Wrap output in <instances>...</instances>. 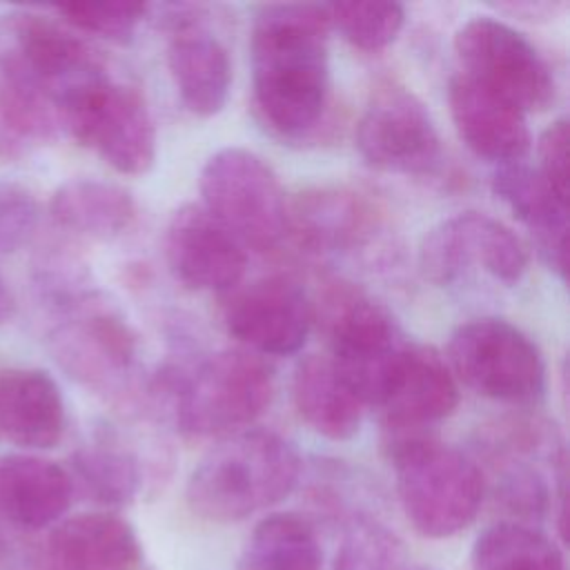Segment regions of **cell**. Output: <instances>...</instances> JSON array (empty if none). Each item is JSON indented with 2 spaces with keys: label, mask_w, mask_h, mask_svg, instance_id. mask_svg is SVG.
<instances>
[{
  "label": "cell",
  "mask_w": 570,
  "mask_h": 570,
  "mask_svg": "<svg viewBox=\"0 0 570 570\" xmlns=\"http://www.w3.org/2000/svg\"><path fill=\"white\" fill-rule=\"evenodd\" d=\"M167 67L183 105L198 118H212L227 105L232 62L225 45L183 7H171Z\"/></svg>",
  "instance_id": "obj_16"
},
{
  "label": "cell",
  "mask_w": 570,
  "mask_h": 570,
  "mask_svg": "<svg viewBox=\"0 0 570 570\" xmlns=\"http://www.w3.org/2000/svg\"><path fill=\"white\" fill-rule=\"evenodd\" d=\"M292 399L298 416L330 441H347L361 428L363 403L338 374L330 356L309 354L292 376Z\"/></svg>",
  "instance_id": "obj_22"
},
{
  "label": "cell",
  "mask_w": 570,
  "mask_h": 570,
  "mask_svg": "<svg viewBox=\"0 0 570 570\" xmlns=\"http://www.w3.org/2000/svg\"><path fill=\"white\" fill-rule=\"evenodd\" d=\"M334 570H410L403 541L385 523L354 514L343 528Z\"/></svg>",
  "instance_id": "obj_28"
},
{
  "label": "cell",
  "mask_w": 570,
  "mask_h": 570,
  "mask_svg": "<svg viewBox=\"0 0 570 570\" xmlns=\"http://www.w3.org/2000/svg\"><path fill=\"white\" fill-rule=\"evenodd\" d=\"M499 11L503 13H512V16H519V18H543L548 13H554L557 4H550V2H508V4H497Z\"/></svg>",
  "instance_id": "obj_33"
},
{
  "label": "cell",
  "mask_w": 570,
  "mask_h": 570,
  "mask_svg": "<svg viewBox=\"0 0 570 570\" xmlns=\"http://www.w3.org/2000/svg\"><path fill=\"white\" fill-rule=\"evenodd\" d=\"M363 160L392 174H430L441 160V138L428 107L405 87H379L356 125Z\"/></svg>",
  "instance_id": "obj_12"
},
{
  "label": "cell",
  "mask_w": 570,
  "mask_h": 570,
  "mask_svg": "<svg viewBox=\"0 0 570 570\" xmlns=\"http://www.w3.org/2000/svg\"><path fill=\"white\" fill-rule=\"evenodd\" d=\"M461 73L517 105L525 116L554 102V78L539 49L494 16H474L454 33Z\"/></svg>",
  "instance_id": "obj_10"
},
{
  "label": "cell",
  "mask_w": 570,
  "mask_h": 570,
  "mask_svg": "<svg viewBox=\"0 0 570 570\" xmlns=\"http://www.w3.org/2000/svg\"><path fill=\"white\" fill-rule=\"evenodd\" d=\"M53 223L76 236L111 240L125 234L136 218L134 196L109 180L71 178L49 200Z\"/></svg>",
  "instance_id": "obj_24"
},
{
  "label": "cell",
  "mask_w": 570,
  "mask_h": 570,
  "mask_svg": "<svg viewBox=\"0 0 570 570\" xmlns=\"http://www.w3.org/2000/svg\"><path fill=\"white\" fill-rule=\"evenodd\" d=\"M165 258L171 274L198 292L236 289L245 276V247L203 205L178 207L165 229Z\"/></svg>",
  "instance_id": "obj_14"
},
{
  "label": "cell",
  "mask_w": 570,
  "mask_h": 570,
  "mask_svg": "<svg viewBox=\"0 0 570 570\" xmlns=\"http://www.w3.org/2000/svg\"><path fill=\"white\" fill-rule=\"evenodd\" d=\"M58 16L73 29L94 33L109 42H129L140 22L147 18L149 4L105 0V2H67L56 7Z\"/></svg>",
  "instance_id": "obj_30"
},
{
  "label": "cell",
  "mask_w": 570,
  "mask_h": 570,
  "mask_svg": "<svg viewBox=\"0 0 570 570\" xmlns=\"http://www.w3.org/2000/svg\"><path fill=\"white\" fill-rule=\"evenodd\" d=\"M198 189L203 209L245 249L267 252L285 236V191L272 165L258 154L243 147L214 151L200 169Z\"/></svg>",
  "instance_id": "obj_6"
},
{
  "label": "cell",
  "mask_w": 570,
  "mask_h": 570,
  "mask_svg": "<svg viewBox=\"0 0 570 570\" xmlns=\"http://www.w3.org/2000/svg\"><path fill=\"white\" fill-rule=\"evenodd\" d=\"M410 570H434V568H410Z\"/></svg>",
  "instance_id": "obj_36"
},
{
  "label": "cell",
  "mask_w": 570,
  "mask_h": 570,
  "mask_svg": "<svg viewBox=\"0 0 570 570\" xmlns=\"http://www.w3.org/2000/svg\"><path fill=\"white\" fill-rule=\"evenodd\" d=\"M374 214L370 205L352 191L314 189L296 198L287 209V232L314 252H343L367 238Z\"/></svg>",
  "instance_id": "obj_23"
},
{
  "label": "cell",
  "mask_w": 570,
  "mask_h": 570,
  "mask_svg": "<svg viewBox=\"0 0 570 570\" xmlns=\"http://www.w3.org/2000/svg\"><path fill=\"white\" fill-rule=\"evenodd\" d=\"M71 474L38 454L0 456V519L27 532L62 521L73 501Z\"/></svg>",
  "instance_id": "obj_20"
},
{
  "label": "cell",
  "mask_w": 570,
  "mask_h": 570,
  "mask_svg": "<svg viewBox=\"0 0 570 570\" xmlns=\"http://www.w3.org/2000/svg\"><path fill=\"white\" fill-rule=\"evenodd\" d=\"M445 361L454 379L492 401L528 405L539 401L546 390L539 347L503 318L461 323L448 341Z\"/></svg>",
  "instance_id": "obj_7"
},
{
  "label": "cell",
  "mask_w": 570,
  "mask_h": 570,
  "mask_svg": "<svg viewBox=\"0 0 570 570\" xmlns=\"http://www.w3.org/2000/svg\"><path fill=\"white\" fill-rule=\"evenodd\" d=\"M390 459L401 510L421 537L450 539L479 517L485 476L465 452L425 434H396Z\"/></svg>",
  "instance_id": "obj_3"
},
{
  "label": "cell",
  "mask_w": 570,
  "mask_h": 570,
  "mask_svg": "<svg viewBox=\"0 0 570 570\" xmlns=\"http://www.w3.org/2000/svg\"><path fill=\"white\" fill-rule=\"evenodd\" d=\"M492 191L532 234L546 265L566 281L568 274V198L559 196L537 167L523 160L492 174Z\"/></svg>",
  "instance_id": "obj_19"
},
{
  "label": "cell",
  "mask_w": 570,
  "mask_h": 570,
  "mask_svg": "<svg viewBox=\"0 0 570 570\" xmlns=\"http://www.w3.org/2000/svg\"><path fill=\"white\" fill-rule=\"evenodd\" d=\"M16 312V301L11 289L7 287V283L0 278V325L7 323Z\"/></svg>",
  "instance_id": "obj_34"
},
{
  "label": "cell",
  "mask_w": 570,
  "mask_h": 570,
  "mask_svg": "<svg viewBox=\"0 0 570 570\" xmlns=\"http://www.w3.org/2000/svg\"><path fill=\"white\" fill-rule=\"evenodd\" d=\"M238 570H323L316 528L296 512H272L249 532Z\"/></svg>",
  "instance_id": "obj_25"
},
{
  "label": "cell",
  "mask_w": 570,
  "mask_h": 570,
  "mask_svg": "<svg viewBox=\"0 0 570 570\" xmlns=\"http://www.w3.org/2000/svg\"><path fill=\"white\" fill-rule=\"evenodd\" d=\"M325 4H265L252 24V89L261 118L281 136L312 131L330 94Z\"/></svg>",
  "instance_id": "obj_1"
},
{
  "label": "cell",
  "mask_w": 570,
  "mask_h": 570,
  "mask_svg": "<svg viewBox=\"0 0 570 570\" xmlns=\"http://www.w3.org/2000/svg\"><path fill=\"white\" fill-rule=\"evenodd\" d=\"M60 125L118 174L140 176L156 160V127L145 98L109 73L62 105Z\"/></svg>",
  "instance_id": "obj_8"
},
{
  "label": "cell",
  "mask_w": 570,
  "mask_h": 570,
  "mask_svg": "<svg viewBox=\"0 0 570 570\" xmlns=\"http://www.w3.org/2000/svg\"><path fill=\"white\" fill-rule=\"evenodd\" d=\"M296 448L272 430L249 428L220 439L191 470L187 505L214 523L243 521L281 503L298 483Z\"/></svg>",
  "instance_id": "obj_2"
},
{
  "label": "cell",
  "mask_w": 570,
  "mask_h": 570,
  "mask_svg": "<svg viewBox=\"0 0 570 570\" xmlns=\"http://www.w3.org/2000/svg\"><path fill=\"white\" fill-rule=\"evenodd\" d=\"M71 479L98 503L120 508L136 499L142 474L138 459L111 439H96L71 454Z\"/></svg>",
  "instance_id": "obj_27"
},
{
  "label": "cell",
  "mask_w": 570,
  "mask_h": 570,
  "mask_svg": "<svg viewBox=\"0 0 570 570\" xmlns=\"http://www.w3.org/2000/svg\"><path fill=\"white\" fill-rule=\"evenodd\" d=\"M472 570H566L559 546L537 525L497 521L472 546Z\"/></svg>",
  "instance_id": "obj_26"
},
{
  "label": "cell",
  "mask_w": 570,
  "mask_h": 570,
  "mask_svg": "<svg viewBox=\"0 0 570 570\" xmlns=\"http://www.w3.org/2000/svg\"><path fill=\"white\" fill-rule=\"evenodd\" d=\"M314 305L289 276H265L236 287L225 305V327L258 356H285L303 347Z\"/></svg>",
  "instance_id": "obj_13"
},
{
  "label": "cell",
  "mask_w": 570,
  "mask_h": 570,
  "mask_svg": "<svg viewBox=\"0 0 570 570\" xmlns=\"http://www.w3.org/2000/svg\"><path fill=\"white\" fill-rule=\"evenodd\" d=\"M65 425V399L51 374L36 367L0 372V436L27 450H49Z\"/></svg>",
  "instance_id": "obj_21"
},
{
  "label": "cell",
  "mask_w": 570,
  "mask_h": 570,
  "mask_svg": "<svg viewBox=\"0 0 570 570\" xmlns=\"http://www.w3.org/2000/svg\"><path fill=\"white\" fill-rule=\"evenodd\" d=\"M459 405V385L448 361L428 345L410 343L379 403L390 430L419 434L450 416Z\"/></svg>",
  "instance_id": "obj_18"
},
{
  "label": "cell",
  "mask_w": 570,
  "mask_h": 570,
  "mask_svg": "<svg viewBox=\"0 0 570 570\" xmlns=\"http://www.w3.org/2000/svg\"><path fill=\"white\" fill-rule=\"evenodd\" d=\"M454 129L465 147L497 167L519 163L530 151L525 114L499 94L456 73L448 87Z\"/></svg>",
  "instance_id": "obj_17"
},
{
  "label": "cell",
  "mask_w": 570,
  "mask_h": 570,
  "mask_svg": "<svg viewBox=\"0 0 570 570\" xmlns=\"http://www.w3.org/2000/svg\"><path fill=\"white\" fill-rule=\"evenodd\" d=\"M330 361L365 405L381 403L390 379L412 341L394 316L370 296L334 289L327 296Z\"/></svg>",
  "instance_id": "obj_9"
},
{
  "label": "cell",
  "mask_w": 570,
  "mask_h": 570,
  "mask_svg": "<svg viewBox=\"0 0 570 570\" xmlns=\"http://www.w3.org/2000/svg\"><path fill=\"white\" fill-rule=\"evenodd\" d=\"M325 9L330 29H336L343 40L361 51H379L390 47L405 24V9L399 2L347 0L330 2Z\"/></svg>",
  "instance_id": "obj_29"
},
{
  "label": "cell",
  "mask_w": 570,
  "mask_h": 570,
  "mask_svg": "<svg viewBox=\"0 0 570 570\" xmlns=\"http://www.w3.org/2000/svg\"><path fill=\"white\" fill-rule=\"evenodd\" d=\"M47 345L69 379L105 396H120L136 372L138 341L118 309L76 292L53 303Z\"/></svg>",
  "instance_id": "obj_4"
},
{
  "label": "cell",
  "mask_w": 570,
  "mask_h": 570,
  "mask_svg": "<svg viewBox=\"0 0 570 570\" xmlns=\"http://www.w3.org/2000/svg\"><path fill=\"white\" fill-rule=\"evenodd\" d=\"M274 374L263 356L245 350H220L207 356L176 392V421L191 439H227L267 410Z\"/></svg>",
  "instance_id": "obj_5"
},
{
  "label": "cell",
  "mask_w": 570,
  "mask_h": 570,
  "mask_svg": "<svg viewBox=\"0 0 570 570\" xmlns=\"http://www.w3.org/2000/svg\"><path fill=\"white\" fill-rule=\"evenodd\" d=\"M2 552H4V539H2V532H0V559H2Z\"/></svg>",
  "instance_id": "obj_35"
},
{
  "label": "cell",
  "mask_w": 570,
  "mask_h": 570,
  "mask_svg": "<svg viewBox=\"0 0 570 570\" xmlns=\"http://www.w3.org/2000/svg\"><path fill=\"white\" fill-rule=\"evenodd\" d=\"M419 267L434 285H452L474 267L514 285L528 269V252L501 220L481 212H461L423 236Z\"/></svg>",
  "instance_id": "obj_11"
},
{
  "label": "cell",
  "mask_w": 570,
  "mask_h": 570,
  "mask_svg": "<svg viewBox=\"0 0 570 570\" xmlns=\"http://www.w3.org/2000/svg\"><path fill=\"white\" fill-rule=\"evenodd\" d=\"M568 118L552 120L537 140L539 165L537 171L548 180V185L563 198L570 194L568 178Z\"/></svg>",
  "instance_id": "obj_32"
},
{
  "label": "cell",
  "mask_w": 570,
  "mask_h": 570,
  "mask_svg": "<svg viewBox=\"0 0 570 570\" xmlns=\"http://www.w3.org/2000/svg\"><path fill=\"white\" fill-rule=\"evenodd\" d=\"M40 223L36 194L16 183L0 180V256L20 252L31 243Z\"/></svg>",
  "instance_id": "obj_31"
},
{
  "label": "cell",
  "mask_w": 570,
  "mask_h": 570,
  "mask_svg": "<svg viewBox=\"0 0 570 570\" xmlns=\"http://www.w3.org/2000/svg\"><path fill=\"white\" fill-rule=\"evenodd\" d=\"M140 541L114 512H80L58 521L29 561V570H136Z\"/></svg>",
  "instance_id": "obj_15"
}]
</instances>
